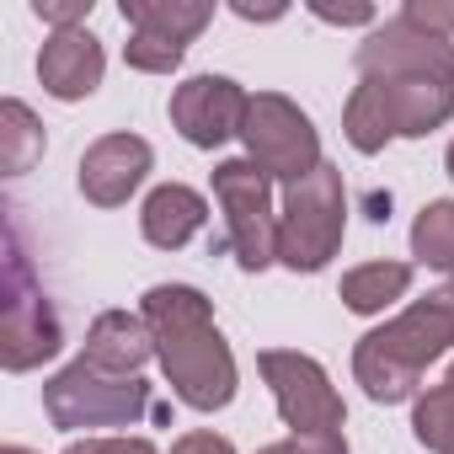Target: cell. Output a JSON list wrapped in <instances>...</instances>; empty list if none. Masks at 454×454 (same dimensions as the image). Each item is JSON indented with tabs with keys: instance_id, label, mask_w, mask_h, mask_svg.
<instances>
[{
	"instance_id": "cell-24",
	"label": "cell",
	"mask_w": 454,
	"mask_h": 454,
	"mask_svg": "<svg viewBox=\"0 0 454 454\" xmlns=\"http://www.w3.org/2000/svg\"><path fill=\"white\" fill-rule=\"evenodd\" d=\"M257 454H348V438L342 433H310V438H284V443H268Z\"/></svg>"
},
{
	"instance_id": "cell-27",
	"label": "cell",
	"mask_w": 454,
	"mask_h": 454,
	"mask_svg": "<svg viewBox=\"0 0 454 454\" xmlns=\"http://www.w3.org/2000/svg\"><path fill=\"white\" fill-rule=\"evenodd\" d=\"M171 454H236L231 438H219V433H187L171 443Z\"/></svg>"
},
{
	"instance_id": "cell-6",
	"label": "cell",
	"mask_w": 454,
	"mask_h": 454,
	"mask_svg": "<svg viewBox=\"0 0 454 454\" xmlns=\"http://www.w3.org/2000/svg\"><path fill=\"white\" fill-rule=\"evenodd\" d=\"M257 369L278 401V417L294 438H310V433H342V395L332 390L326 369L305 353H289V348H268L257 353Z\"/></svg>"
},
{
	"instance_id": "cell-2",
	"label": "cell",
	"mask_w": 454,
	"mask_h": 454,
	"mask_svg": "<svg viewBox=\"0 0 454 454\" xmlns=\"http://www.w3.org/2000/svg\"><path fill=\"white\" fill-rule=\"evenodd\" d=\"M454 348V310L427 294L417 305H406L395 321H385L380 332L358 337L353 348V374L369 390V401H411L422 385V369L433 358H443Z\"/></svg>"
},
{
	"instance_id": "cell-4",
	"label": "cell",
	"mask_w": 454,
	"mask_h": 454,
	"mask_svg": "<svg viewBox=\"0 0 454 454\" xmlns=\"http://www.w3.org/2000/svg\"><path fill=\"white\" fill-rule=\"evenodd\" d=\"M43 406L54 427H134L150 411V385L145 380H118L75 358L43 385Z\"/></svg>"
},
{
	"instance_id": "cell-17",
	"label": "cell",
	"mask_w": 454,
	"mask_h": 454,
	"mask_svg": "<svg viewBox=\"0 0 454 454\" xmlns=\"http://www.w3.org/2000/svg\"><path fill=\"white\" fill-rule=\"evenodd\" d=\"M342 134L358 155H380L390 139H395V123H390V107H385V91L380 81H358L353 97H348V113H342Z\"/></svg>"
},
{
	"instance_id": "cell-7",
	"label": "cell",
	"mask_w": 454,
	"mask_h": 454,
	"mask_svg": "<svg viewBox=\"0 0 454 454\" xmlns=\"http://www.w3.org/2000/svg\"><path fill=\"white\" fill-rule=\"evenodd\" d=\"M241 139H247L252 160L268 176H278V182H300V176H310L321 166V139H316L310 118L289 97H278V91L252 97L247 123H241Z\"/></svg>"
},
{
	"instance_id": "cell-13",
	"label": "cell",
	"mask_w": 454,
	"mask_h": 454,
	"mask_svg": "<svg viewBox=\"0 0 454 454\" xmlns=\"http://www.w3.org/2000/svg\"><path fill=\"white\" fill-rule=\"evenodd\" d=\"M91 369L102 374H118V380H139V369L155 358V337L145 326V316H129V310H102L86 332V353H81Z\"/></svg>"
},
{
	"instance_id": "cell-26",
	"label": "cell",
	"mask_w": 454,
	"mask_h": 454,
	"mask_svg": "<svg viewBox=\"0 0 454 454\" xmlns=\"http://www.w3.org/2000/svg\"><path fill=\"white\" fill-rule=\"evenodd\" d=\"M65 454H155V443H145V438H86V443H70Z\"/></svg>"
},
{
	"instance_id": "cell-12",
	"label": "cell",
	"mask_w": 454,
	"mask_h": 454,
	"mask_svg": "<svg viewBox=\"0 0 454 454\" xmlns=\"http://www.w3.org/2000/svg\"><path fill=\"white\" fill-rule=\"evenodd\" d=\"M102 70H107L102 43H97L86 27H65V33H54V38L43 43V54H38V81H43V91L59 97V102H81V97H91V91L102 86Z\"/></svg>"
},
{
	"instance_id": "cell-32",
	"label": "cell",
	"mask_w": 454,
	"mask_h": 454,
	"mask_svg": "<svg viewBox=\"0 0 454 454\" xmlns=\"http://www.w3.org/2000/svg\"><path fill=\"white\" fill-rule=\"evenodd\" d=\"M443 385H449V390H454V369H449V380H443Z\"/></svg>"
},
{
	"instance_id": "cell-10",
	"label": "cell",
	"mask_w": 454,
	"mask_h": 454,
	"mask_svg": "<svg viewBox=\"0 0 454 454\" xmlns=\"http://www.w3.org/2000/svg\"><path fill=\"white\" fill-rule=\"evenodd\" d=\"M247 107H252V97L236 81H224V75H192V81H182L171 91V123L198 150H214L231 134H241Z\"/></svg>"
},
{
	"instance_id": "cell-9",
	"label": "cell",
	"mask_w": 454,
	"mask_h": 454,
	"mask_svg": "<svg viewBox=\"0 0 454 454\" xmlns=\"http://www.w3.org/2000/svg\"><path fill=\"white\" fill-rule=\"evenodd\" d=\"M358 70H364V81H454V49L443 38L422 33L417 22L395 17L364 38Z\"/></svg>"
},
{
	"instance_id": "cell-15",
	"label": "cell",
	"mask_w": 454,
	"mask_h": 454,
	"mask_svg": "<svg viewBox=\"0 0 454 454\" xmlns=\"http://www.w3.org/2000/svg\"><path fill=\"white\" fill-rule=\"evenodd\" d=\"M395 134L422 139L454 118V81H380Z\"/></svg>"
},
{
	"instance_id": "cell-25",
	"label": "cell",
	"mask_w": 454,
	"mask_h": 454,
	"mask_svg": "<svg viewBox=\"0 0 454 454\" xmlns=\"http://www.w3.org/2000/svg\"><path fill=\"white\" fill-rule=\"evenodd\" d=\"M33 17H43V22H54V33H65L91 17V0H33Z\"/></svg>"
},
{
	"instance_id": "cell-16",
	"label": "cell",
	"mask_w": 454,
	"mask_h": 454,
	"mask_svg": "<svg viewBox=\"0 0 454 454\" xmlns=\"http://www.w3.org/2000/svg\"><path fill=\"white\" fill-rule=\"evenodd\" d=\"M208 6L203 0H123V22L134 33H150V38H166V43H192L203 27H208Z\"/></svg>"
},
{
	"instance_id": "cell-28",
	"label": "cell",
	"mask_w": 454,
	"mask_h": 454,
	"mask_svg": "<svg viewBox=\"0 0 454 454\" xmlns=\"http://www.w3.org/2000/svg\"><path fill=\"white\" fill-rule=\"evenodd\" d=\"M321 22H337V27H358V22H374V6H321V0H316V6H310Z\"/></svg>"
},
{
	"instance_id": "cell-20",
	"label": "cell",
	"mask_w": 454,
	"mask_h": 454,
	"mask_svg": "<svg viewBox=\"0 0 454 454\" xmlns=\"http://www.w3.org/2000/svg\"><path fill=\"white\" fill-rule=\"evenodd\" d=\"M411 257L454 278V203H427L411 224Z\"/></svg>"
},
{
	"instance_id": "cell-11",
	"label": "cell",
	"mask_w": 454,
	"mask_h": 454,
	"mask_svg": "<svg viewBox=\"0 0 454 454\" xmlns=\"http://www.w3.org/2000/svg\"><path fill=\"white\" fill-rule=\"evenodd\" d=\"M155 150L139 139V134H107L97 139L86 155H81V192L97 203V208H118L129 203V192L145 182Z\"/></svg>"
},
{
	"instance_id": "cell-14",
	"label": "cell",
	"mask_w": 454,
	"mask_h": 454,
	"mask_svg": "<svg viewBox=\"0 0 454 454\" xmlns=\"http://www.w3.org/2000/svg\"><path fill=\"white\" fill-rule=\"evenodd\" d=\"M203 219H208V203H203L192 187L166 182V187H155V192L145 198V208H139V231H145L150 247L176 252V247H187V241L203 231Z\"/></svg>"
},
{
	"instance_id": "cell-5",
	"label": "cell",
	"mask_w": 454,
	"mask_h": 454,
	"mask_svg": "<svg viewBox=\"0 0 454 454\" xmlns=\"http://www.w3.org/2000/svg\"><path fill=\"white\" fill-rule=\"evenodd\" d=\"M214 198L231 219V247L247 273H262L278 262V214H273V176L247 160H219L214 166Z\"/></svg>"
},
{
	"instance_id": "cell-31",
	"label": "cell",
	"mask_w": 454,
	"mask_h": 454,
	"mask_svg": "<svg viewBox=\"0 0 454 454\" xmlns=\"http://www.w3.org/2000/svg\"><path fill=\"white\" fill-rule=\"evenodd\" d=\"M449 176H454V145H449Z\"/></svg>"
},
{
	"instance_id": "cell-22",
	"label": "cell",
	"mask_w": 454,
	"mask_h": 454,
	"mask_svg": "<svg viewBox=\"0 0 454 454\" xmlns=\"http://www.w3.org/2000/svg\"><path fill=\"white\" fill-rule=\"evenodd\" d=\"M182 54H187L182 43H166V38H150V33H129V43H123V59L145 75H171L182 65Z\"/></svg>"
},
{
	"instance_id": "cell-21",
	"label": "cell",
	"mask_w": 454,
	"mask_h": 454,
	"mask_svg": "<svg viewBox=\"0 0 454 454\" xmlns=\"http://www.w3.org/2000/svg\"><path fill=\"white\" fill-rule=\"evenodd\" d=\"M411 433H417V443H427L433 454H454V390H449V385H433L427 395H417Z\"/></svg>"
},
{
	"instance_id": "cell-1",
	"label": "cell",
	"mask_w": 454,
	"mask_h": 454,
	"mask_svg": "<svg viewBox=\"0 0 454 454\" xmlns=\"http://www.w3.org/2000/svg\"><path fill=\"white\" fill-rule=\"evenodd\" d=\"M145 326L155 337V358L171 380V390L192 411H219L236 395V358L224 348L208 300L187 284H155L145 294Z\"/></svg>"
},
{
	"instance_id": "cell-29",
	"label": "cell",
	"mask_w": 454,
	"mask_h": 454,
	"mask_svg": "<svg viewBox=\"0 0 454 454\" xmlns=\"http://www.w3.org/2000/svg\"><path fill=\"white\" fill-rule=\"evenodd\" d=\"M438 300H443V305H449V310H454V278H449V284H443V289H438Z\"/></svg>"
},
{
	"instance_id": "cell-3",
	"label": "cell",
	"mask_w": 454,
	"mask_h": 454,
	"mask_svg": "<svg viewBox=\"0 0 454 454\" xmlns=\"http://www.w3.org/2000/svg\"><path fill=\"white\" fill-rule=\"evenodd\" d=\"M348 224V192L337 166H316L310 176L284 187V219H278V262L294 273H316L337 257Z\"/></svg>"
},
{
	"instance_id": "cell-19",
	"label": "cell",
	"mask_w": 454,
	"mask_h": 454,
	"mask_svg": "<svg viewBox=\"0 0 454 454\" xmlns=\"http://www.w3.org/2000/svg\"><path fill=\"white\" fill-rule=\"evenodd\" d=\"M43 155V123L27 113V102H0V171L22 176Z\"/></svg>"
},
{
	"instance_id": "cell-30",
	"label": "cell",
	"mask_w": 454,
	"mask_h": 454,
	"mask_svg": "<svg viewBox=\"0 0 454 454\" xmlns=\"http://www.w3.org/2000/svg\"><path fill=\"white\" fill-rule=\"evenodd\" d=\"M0 454H33V449H22V443H6V449H0Z\"/></svg>"
},
{
	"instance_id": "cell-18",
	"label": "cell",
	"mask_w": 454,
	"mask_h": 454,
	"mask_svg": "<svg viewBox=\"0 0 454 454\" xmlns=\"http://www.w3.org/2000/svg\"><path fill=\"white\" fill-rule=\"evenodd\" d=\"M411 289V268L406 262H364L342 278V305L358 316H380L385 305H395Z\"/></svg>"
},
{
	"instance_id": "cell-23",
	"label": "cell",
	"mask_w": 454,
	"mask_h": 454,
	"mask_svg": "<svg viewBox=\"0 0 454 454\" xmlns=\"http://www.w3.org/2000/svg\"><path fill=\"white\" fill-rule=\"evenodd\" d=\"M401 17L417 22V27L433 33V38H449V33H454V0H406Z\"/></svg>"
},
{
	"instance_id": "cell-8",
	"label": "cell",
	"mask_w": 454,
	"mask_h": 454,
	"mask_svg": "<svg viewBox=\"0 0 454 454\" xmlns=\"http://www.w3.org/2000/svg\"><path fill=\"white\" fill-rule=\"evenodd\" d=\"M59 342H65V332H59L43 289L33 284L22 247L12 241V257H6V305H0V364H6L12 374L38 369L43 358L59 353Z\"/></svg>"
}]
</instances>
